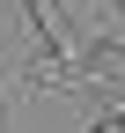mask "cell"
Masks as SVG:
<instances>
[{"mask_svg":"<svg viewBox=\"0 0 125 133\" xmlns=\"http://www.w3.org/2000/svg\"><path fill=\"white\" fill-rule=\"evenodd\" d=\"M22 22H29V37H37V52L44 59H74V15H66V0H22Z\"/></svg>","mask_w":125,"mask_h":133,"instance_id":"obj_1","label":"cell"},{"mask_svg":"<svg viewBox=\"0 0 125 133\" xmlns=\"http://www.w3.org/2000/svg\"><path fill=\"white\" fill-rule=\"evenodd\" d=\"M29 81H37V89H88V66L81 59H44V66H29Z\"/></svg>","mask_w":125,"mask_h":133,"instance_id":"obj_2","label":"cell"},{"mask_svg":"<svg viewBox=\"0 0 125 133\" xmlns=\"http://www.w3.org/2000/svg\"><path fill=\"white\" fill-rule=\"evenodd\" d=\"M81 66H88V74H111V81H125V44H118V37L81 44Z\"/></svg>","mask_w":125,"mask_h":133,"instance_id":"obj_3","label":"cell"},{"mask_svg":"<svg viewBox=\"0 0 125 133\" xmlns=\"http://www.w3.org/2000/svg\"><path fill=\"white\" fill-rule=\"evenodd\" d=\"M88 133H118V126H111V118H96V126H88Z\"/></svg>","mask_w":125,"mask_h":133,"instance_id":"obj_4","label":"cell"},{"mask_svg":"<svg viewBox=\"0 0 125 133\" xmlns=\"http://www.w3.org/2000/svg\"><path fill=\"white\" fill-rule=\"evenodd\" d=\"M111 126H125V96H118V111H111Z\"/></svg>","mask_w":125,"mask_h":133,"instance_id":"obj_5","label":"cell"},{"mask_svg":"<svg viewBox=\"0 0 125 133\" xmlns=\"http://www.w3.org/2000/svg\"><path fill=\"white\" fill-rule=\"evenodd\" d=\"M111 8H125V0H111Z\"/></svg>","mask_w":125,"mask_h":133,"instance_id":"obj_6","label":"cell"}]
</instances>
